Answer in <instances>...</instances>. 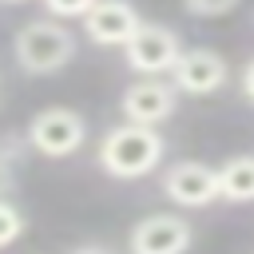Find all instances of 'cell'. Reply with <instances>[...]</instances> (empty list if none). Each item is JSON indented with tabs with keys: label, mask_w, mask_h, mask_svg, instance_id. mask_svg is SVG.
Segmentation results:
<instances>
[{
	"label": "cell",
	"mask_w": 254,
	"mask_h": 254,
	"mask_svg": "<svg viewBox=\"0 0 254 254\" xmlns=\"http://www.w3.org/2000/svg\"><path fill=\"white\" fill-rule=\"evenodd\" d=\"M163 135L155 127H139V123H123L111 127L99 143V167L111 179H143L163 163Z\"/></svg>",
	"instance_id": "6da1fadb"
},
{
	"label": "cell",
	"mask_w": 254,
	"mask_h": 254,
	"mask_svg": "<svg viewBox=\"0 0 254 254\" xmlns=\"http://www.w3.org/2000/svg\"><path fill=\"white\" fill-rule=\"evenodd\" d=\"M12 56L24 75H56L71 64L75 36L67 32L64 20H28L12 40Z\"/></svg>",
	"instance_id": "7a4b0ae2"
},
{
	"label": "cell",
	"mask_w": 254,
	"mask_h": 254,
	"mask_svg": "<svg viewBox=\"0 0 254 254\" xmlns=\"http://www.w3.org/2000/svg\"><path fill=\"white\" fill-rule=\"evenodd\" d=\"M83 139H87V123L71 107H44L32 115V123L24 131V143L32 151H40L44 159H67L83 147Z\"/></svg>",
	"instance_id": "3957f363"
},
{
	"label": "cell",
	"mask_w": 254,
	"mask_h": 254,
	"mask_svg": "<svg viewBox=\"0 0 254 254\" xmlns=\"http://www.w3.org/2000/svg\"><path fill=\"white\" fill-rule=\"evenodd\" d=\"M183 52L187 48L179 44V36L167 24H151V20H143V28L135 32V40L123 48L127 67L139 71L143 79H167V75H175Z\"/></svg>",
	"instance_id": "277c9868"
},
{
	"label": "cell",
	"mask_w": 254,
	"mask_h": 254,
	"mask_svg": "<svg viewBox=\"0 0 254 254\" xmlns=\"http://www.w3.org/2000/svg\"><path fill=\"white\" fill-rule=\"evenodd\" d=\"M163 194L175 206L198 210V206H210L214 198H222V183H218V171L206 163H175L163 175Z\"/></svg>",
	"instance_id": "5b68a950"
},
{
	"label": "cell",
	"mask_w": 254,
	"mask_h": 254,
	"mask_svg": "<svg viewBox=\"0 0 254 254\" xmlns=\"http://www.w3.org/2000/svg\"><path fill=\"white\" fill-rule=\"evenodd\" d=\"M190 222L183 214H147L127 234V254H183L190 246Z\"/></svg>",
	"instance_id": "8992f818"
},
{
	"label": "cell",
	"mask_w": 254,
	"mask_h": 254,
	"mask_svg": "<svg viewBox=\"0 0 254 254\" xmlns=\"http://www.w3.org/2000/svg\"><path fill=\"white\" fill-rule=\"evenodd\" d=\"M175 103H179V87L171 79H135L123 99H119V111L127 115V123H139V127H159L163 119L175 115Z\"/></svg>",
	"instance_id": "52a82bcc"
},
{
	"label": "cell",
	"mask_w": 254,
	"mask_h": 254,
	"mask_svg": "<svg viewBox=\"0 0 254 254\" xmlns=\"http://www.w3.org/2000/svg\"><path fill=\"white\" fill-rule=\"evenodd\" d=\"M139 28H143V20L127 0H99L91 8V16L83 20L87 40L99 44V48H127Z\"/></svg>",
	"instance_id": "ba28073f"
},
{
	"label": "cell",
	"mask_w": 254,
	"mask_h": 254,
	"mask_svg": "<svg viewBox=\"0 0 254 254\" xmlns=\"http://www.w3.org/2000/svg\"><path fill=\"white\" fill-rule=\"evenodd\" d=\"M171 83L179 87V95H214L226 83V60L210 48H187Z\"/></svg>",
	"instance_id": "9c48e42d"
},
{
	"label": "cell",
	"mask_w": 254,
	"mask_h": 254,
	"mask_svg": "<svg viewBox=\"0 0 254 254\" xmlns=\"http://www.w3.org/2000/svg\"><path fill=\"white\" fill-rule=\"evenodd\" d=\"M226 202H254V155H234L218 167Z\"/></svg>",
	"instance_id": "30bf717a"
},
{
	"label": "cell",
	"mask_w": 254,
	"mask_h": 254,
	"mask_svg": "<svg viewBox=\"0 0 254 254\" xmlns=\"http://www.w3.org/2000/svg\"><path fill=\"white\" fill-rule=\"evenodd\" d=\"M24 230V214L12 198H0V246H12Z\"/></svg>",
	"instance_id": "8fae6325"
},
{
	"label": "cell",
	"mask_w": 254,
	"mask_h": 254,
	"mask_svg": "<svg viewBox=\"0 0 254 254\" xmlns=\"http://www.w3.org/2000/svg\"><path fill=\"white\" fill-rule=\"evenodd\" d=\"M99 0H44L52 20H87Z\"/></svg>",
	"instance_id": "7c38bea8"
},
{
	"label": "cell",
	"mask_w": 254,
	"mask_h": 254,
	"mask_svg": "<svg viewBox=\"0 0 254 254\" xmlns=\"http://www.w3.org/2000/svg\"><path fill=\"white\" fill-rule=\"evenodd\" d=\"M234 8H238V0H183V12L198 16V20H214V16H226Z\"/></svg>",
	"instance_id": "4fadbf2b"
},
{
	"label": "cell",
	"mask_w": 254,
	"mask_h": 254,
	"mask_svg": "<svg viewBox=\"0 0 254 254\" xmlns=\"http://www.w3.org/2000/svg\"><path fill=\"white\" fill-rule=\"evenodd\" d=\"M242 95L254 103V56L246 60V67H242Z\"/></svg>",
	"instance_id": "5bb4252c"
},
{
	"label": "cell",
	"mask_w": 254,
	"mask_h": 254,
	"mask_svg": "<svg viewBox=\"0 0 254 254\" xmlns=\"http://www.w3.org/2000/svg\"><path fill=\"white\" fill-rule=\"evenodd\" d=\"M71 254H115L111 246H103V242H83V246H75Z\"/></svg>",
	"instance_id": "9a60e30c"
},
{
	"label": "cell",
	"mask_w": 254,
	"mask_h": 254,
	"mask_svg": "<svg viewBox=\"0 0 254 254\" xmlns=\"http://www.w3.org/2000/svg\"><path fill=\"white\" fill-rule=\"evenodd\" d=\"M4 4H24V0H4Z\"/></svg>",
	"instance_id": "2e32d148"
}]
</instances>
